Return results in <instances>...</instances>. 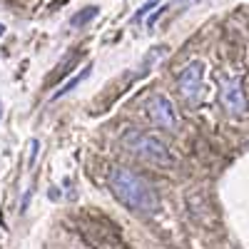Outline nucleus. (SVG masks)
I'll return each mask as SVG.
<instances>
[{
  "mask_svg": "<svg viewBox=\"0 0 249 249\" xmlns=\"http://www.w3.org/2000/svg\"><path fill=\"white\" fill-rule=\"evenodd\" d=\"M110 184H112L115 197L122 204H127L130 210H140V212L157 210V192L142 175H137L127 167H117L110 177Z\"/></svg>",
  "mask_w": 249,
  "mask_h": 249,
  "instance_id": "1",
  "label": "nucleus"
},
{
  "mask_svg": "<svg viewBox=\"0 0 249 249\" xmlns=\"http://www.w3.org/2000/svg\"><path fill=\"white\" fill-rule=\"evenodd\" d=\"M122 144H124L130 152H135L137 157H142V160H150V162H155V164H162V167H170V164H172L170 150L164 147L157 137H152V135H147V132H135V130H130L127 135L122 137Z\"/></svg>",
  "mask_w": 249,
  "mask_h": 249,
  "instance_id": "2",
  "label": "nucleus"
},
{
  "mask_svg": "<svg viewBox=\"0 0 249 249\" xmlns=\"http://www.w3.org/2000/svg\"><path fill=\"white\" fill-rule=\"evenodd\" d=\"M80 234H82V239H85L92 249H127L122 244L117 230L105 217H100V214H95V219L82 222L80 224Z\"/></svg>",
  "mask_w": 249,
  "mask_h": 249,
  "instance_id": "3",
  "label": "nucleus"
},
{
  "mask_svg": "<svg viewBox=\"0 0 249 249\" xmlns=\"http://www.w3.org/2000/svg\"><path fill=\"white\" fill-rule=\"evenodd\" d=\"M202 72H204L202 62H190V65H187V68L177 75V85H179V92H182L184 100L195 102V100L199 97V90H202Z\"/></svg>",
  "mask_w": 249,
  "mask_h": 249,
  "instance_id": "4",
  "label": "nucleus"
},
{
  "mask_svg": "<svg viewBox=\"0 0 249 249\" xmlns=\"http://www.w3.org/2000/svg\"><path fill=\"white\" fill-rule=\"evenodd\" d=\"M150 115H152L155 124L162 127V130H175L177 122H179L175 105L170 102V97H164V95H155L150 100Z\"/></svg>",
  "mask_w": 249,
  "mask_h": 249,
  "instance_id": "5",
  "label": "nucleus"
},
{
  "mask_svg": "<svg viewBox=\"0 0 249 249\" xmlns=\"http://www.w3.org/2000/svg\"><path fill=\"white\" fill-rule=\"evenodd\" d=\"M222 105L234 115H242L247 110V102H244V95H242V88L237 80H227L222 85Z\"/></svg>",
  "mask_w": 249,
  "mask_h": 249,
  "instance_id": "6",
  "label": "nucleus"
},
{
  "mask_svg": "<svg viewBox=\"0 0 249 249\" xmlns=\"http://www.w3.org/2000/svg\"><path fill=\"white\" fill-rule=\"evenodd\" d=\"M97 15H100V8H97V5H88V8H82V10H77V13L72 15L70 25H72V28H82V25H88L90 20H95Z\"/></svg>",
  "mask_w": 249,
  "mask_h": 249,
  "instance_id": "7",
  "label": "nucleus"
},
{
  "mask_svg": "<svg viewBox=\"0 0 249 249\" xmlns=\"http://www.w3.org/2000/svg\"><path fill=\"white\" fill-rule=\"evenodd\" d=\"M90 70H92V65H85V68H82V70H80V72H77L75 77H70V80H68V85H65V88H60V90H55L53 100H57V97H62V95H68L70 90H75V88L80 85V82H82V80H85V77L90 75Z\"/></svg>",
  "mask_w": 249,
  "mask_h": 249,
  "instance_id": "8",
  "label": "nucleus"
},
{
  "mask_svg": "<svg viewBox=\"0 0 249 249\" xmlns=\"http://www.w3.org/2000/svg\"><path fill=\"white\" fill-rule=\"evenodd\" d=\"M164 10H167V5H160V10H157V13H155V15L150 18V25H155V23H157V18H160V15H162Z\"/></svg>",
  "mask_w": 249,
  "mask_h": 249,
  "instance_id": "9",
  "label": "nucleus"
},
{
  "mask_svg": "<svg viewBox=\"0 0 249 249\" xmlns=\"http://www.w3.org/2000/svg\"><path fill=\"white\" fill-rule=\"evenodd\" d=\"M62 3H68V0H53L50 8H53V10H57V8H62Z\"/></svg>",
  "mask_w": 249,
  "mask_h": 249,
  "instance_id": "10",
  "label": "nucleus"
},
{
  "mask_svg": "<svg viewBox=\"0 0 249 249\" xmlns=\"http://www.w3.org/2000/svg\"><path fill=\"white\" fill-rule=\"evenodd\" d=\"M150 3H155V5H157V3H160V0H150Z\"/></svg>",
  "mask_w": 249,
  "mask_h": 249,
  "instance_id": "11",
  "label": "nucleus"
},
{
  "mask_svg": "<svg viewBox=\"0 0 249 249\" xmlns=\"http://www.w3.org/2000/svg\"><path fill=\"white\" fill-rule=\"evenodd\" d=\"M0 112H3V110H0Z\"/></svg>",
  "mask_w": 249,
  "mask_h": 249,
  "instance_id": "12",
  "label": "nucleus"
}]
</instances>
